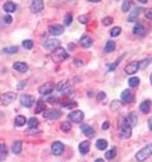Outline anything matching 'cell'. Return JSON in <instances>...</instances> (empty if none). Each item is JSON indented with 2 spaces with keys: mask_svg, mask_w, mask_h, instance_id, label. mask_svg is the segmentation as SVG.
I'll return each instance as SVG.
<instances>
[{
  "mask_svg": "<svg viewBox=\"0 0 152 162\" xmlns=\"http://www.w3.org/2000/svg\"><path fill=\"white\" fill-rule=\"evenodd\" d=\"M51 57H52L53 61H56V62H62V61H65V60L69 58V53L66 52V50L61 48V47H57L56 50L52 51Z\"/></svg>",
  "mask_w": 152,
  "mask_h": 162,
  "instance_id": "6da1fadb",
  "label": "cell"
},
{
  "mask_svg": "<svg viewBox=\"0 0 152 162\" xmlns=\"http://www.w3.org/2000/svg\"><path fill=\"white\" fill-rule=\"evenodd\" d=\"M151 156H152V145L144 147L142 149H139V151L137 152V154H136V160L138 162H143L147 158H150Z\"/></svg>",
  "mask_w": 152,
  "mask_h": 162,
  "instance_id": "7a4b0ae2",
  "label": "cell"
},
{
  "mask_svg": "<svg viewBox=\"0 0 152 162\" xmlns=\"http://www.w3.org/2000/svg\"><path fill=\"white\" fill-rule=\"evenodd\" d=\"M17 99V93H4L0 96V105H9Z\"/></svg>",
  "mask_w": 152,
  "mask_h": 162,
  "instance_id": "3957f363",
  "label": "cell"
},
{
  "mask_svg": "<svg viewBox=\"0 0 152 162\" xmlns=\"http://www.w3.org/2000/svg\"><path fill=\"white\" fill-rule=\"evenodd\" d=\"M119 136H120L122 138H124V139H127V138H129V137L132 136V127H131L128 123H127V121L122 123Z\"/></svg>",
  "mask_w": 152,
  "mask_h": 162,
  "instance_id": "277c9868",
  "label": "cell"
},
{
  "mask_svg": "<svg viewBox=\"0 0 152 162\" xmlns=\"http://www.w3.org/2000/svg\"><path fill=\"white\" fill-rule=\"evenodd\" d=\"M20 104L23 106H26V108H30L33 104H34V101H36V98L33 96V95H28V94H23L20 95Z\"/></svg>",
  "mask_w": 152,
  "mask_h": 162,
  "instance_id": "5b68a950",
  "label": "cell"
},
{
  "mask_svg": "<svg viewBox=\"0 0 152 162\" xmlns=\"http://www.w3.org/2000/svg\"><path fill=\"white\" fill-rule=\"evenodd\" d=\"M62 115V113L57 109H50V110H45L43 113V118L45 119H50V121H53V119H58Z\"/></svg>",
  "mask_w": 152,
  "mask_h": 162,
  "instance_id": "8992f818",
  "label": "cell"
},
{
  "mask_svg": "<svg viewBox=\"0 0 152 162\" xmlns=\"http://www.w3.org/2000/svg\"><path fill=\"white\" fill-rule=\"evenodd\" d=\"M84 119V113L81 110H74L69 114V121L74 123H80Z\"/></svg>",
  "mask_w": 152,
  "mask_h": 162,
  "instance_id": "52a82bcc",
  "label": "cell"
},
{
  "mask_svg": "<svg viewBox=\"0 0 152 162\" xmlns=\"http://www.w3.org/2000/svg\"><path fill=\"white\" fill-rule=\"evenodd\" d=\"M53 89H54V84L53 82H46V84H43V85L39 86L38 91H39L41 95H48V94H51L53 91Z\"/></svg>",
  "mask_w": 152,
  "mask_h": 162,
  "instance_id": "ba28073f",
  "label": "cell"
},
{
  "mask_svg": "<svg viewBox=\"0 0 152 162\" xmlns=\"http://www.w3.org/2000/svg\"><path fill=\"white\" fill-rule=\"evenodd\" d=\"M64 31H65V28L61 24H51L48 27V33L54 35V37H56V35H61L64 33Z\"/></svg>",
  "mask_w": 152,
  "mask_h": 162,
  "instance_id": "9c48e42d",
  "label": "cell"
},
{
  "mask_svg": "<svg viewBox=\"0 0 152 162\" xmlns=\"http://www.w3.org/2000/svg\"><path fill=\"white\" fill-rule=\"evenodd\" d=\"M138 69H139V62H138V61H132V62H129L128 65L126 66L124 71H126V74L133 75V74H136V72H137Z\"/></svg>",
  "mask_w": 152,
  "mask_h": 162,
  "instance_id": "30bf717a",
  "label": "cell"
},
{
  "mask_svg": "<svg viewBox=\"0 0 152 162\" xmlns=\"http://www.w3.org/2000/svg\"><path fill=\"white\" fill-rule=\"evenodd\" d=\"M64 149H65V146H64V143H61V142H53L52 143V147H51V151L54 156H60V154H62L64 153Z\"/></svg>",
  "mask_w": 152,
  "mask_h": 162,
  "instance_id": "8fae6325",
  "label": "cell"
},
{
  "mask_svg": "<svg viewBox=\"0 0 152 162\" xmlns=\"http://www.w3.org/2000/svg\"><path fill=\"white\" fill-rule=\"evenodd\" d=\"M41 10H43V0H32L30 11L32 13H39Z\"/></svg>",
  "mask_w": 152,
  "mask_h": 162,
  "instance_id": "7c38bea8",
  "label": "cell"
},
{
  "mask_svg": "<svg viewBox=\"0 0 152 162\" xmlns=\"http://www.w3.org/2000/svg\"><path fill=\"white\" fill-rule=\"evenodd\" d=\"M61 44V42L56 38H53V39H46V43H45V47L47 50H50V51H53V50H56L57 47H60Z\"/></svg>",
  "mask_w": 152,
  "mask_h": 162,
  "instance_id": "4fadbf2b",
  "label": "cell"
},
{
  "mask_svg": "<svg viewBox=\"0 0 152 162\" xmlns=\"http://www.w3.org/2000/svg\"><path fill=\"white\" fill-rule=\"evenodd\" d=\"M120 99H122V101H124V103H132V101L135 100V96H133L132 91L128 89V90H124V91L122 93Z\"/></svg>",
  "mask_w": 152,
  "mask_h": 162,
  "instance_id": "5bb4252c",
  "label": "cell"
},
{
  "mask_svg": "<svg viewBox=\"0 0 152 162\" xmlns=\"http://www.w3.org/2000/svg\"><path fill=\"white\" fill-rule=\"evenodd\" d=\"M80 46L82 48H89V47L93 46V38L89 37V35H82L80 38Z\"/></svg>",
  "mask_w": 152,
  "mask_h": 162,
  "instance_id": "9a60e30c",
  "label": "cell"
},
{
  "mask_svg": "<svg viewBox=\"0 0 152 162\" xmlns=\"http://www.w3.org/2000/svg\"><path fill=\"white\" fill-rule=\"evenodd\" d=\"M127 123H128L131 127H136L137 123H138V117H137V114L135 112H131L128 114V117H127Z\"/></svg>",
  "mask_w": 152,
  "mask_h": 162,
  "instance_id": "2e32d148",
  "label": "cell"
},
{
  "mask_svg": "<svg viewBox=\"0 0 152 162\" xmlns=\"http://www.w3.org/2000/svg\"><path fill=\"white\" fill-rule=\"evenodd\" d=\"M13 69L15 71H18V72H27L28 71V65L27 63H24V62H15L13 65Z\"/></svg>",
  "mask_w": 152,
  "mask_h": 162,
  "instance_id": "e0dca14e",
  "label": "cell"
},
{
  "mask_svg": "<svg viewBox=\"0 0 152 162\" xmlns=\"http://www.w3.org/2000/svg\"><path fill=\"white\" fill-rule=\"evenodd\" d=\"M81 132L85 134V136H88V137H94V129L90 127L89 124H81Z\"/></svg>",
  "mask_w": 152,
  "mask_h": 162,
  "instance_id": "ac0fdd59",
  "label": "cell"
},
{
  "mask_svg": "<svg viewBox=\"0 0 152 162\" xmlns=\"http://www.w3.org/2000/svg\"><path fill=\"white\" fill-rule=\"evenodd\" d=\"M139 110L142 113H148L151 110V100H143L141 104H139Z\"/></svg>",
  "mask_w": 152,
  "mask_h": 162,
  "instance_id": "d6986e66",
  "label": "cell"
},
{
  "mask_svg": "<svg viewBox=\"0 0 152 162\" xmlns=\"http://www.w3.org/2000/svg\"><path fill=\"white\" fill-rule=\"evenodd\" d=\"M90 149V142L89 141H84L80 143V146H79V151H80L81 154H86Z\"/></svg>",
  "mask_w": 152,
  "mask_h": 162,
  "instance_id": "ffe728a7",
  "label": "cell"
},
{
  "mask_svg": "<svg viewBox=\"0 0 152 162\" xmlns=\"http://www.w3.org/2000/svg\"><path fill=\"white\" fill-rule=\"evenodd\" d=\"M3 8H4V10L7 11V13L10 14V13H14V11L17 10V5H15L13 2H7V3L4 4Z\"/></svg>",
  "mask_w": 152,
  "mask_h": 162,
  "instance_id": "44dd1931",
  "label": "cell"
},
{
  "mask_svg": "<svg viewBox=\"0 0 152 162\" xmlns=\"http://www.w3.org/2000/svg\"><path fill=\"white\" fill-rule=\"evenodd\" d=\"M7 157H8V148L4 143H0V162L5 161Z\"/></svg>",
  "mask_w": 152,
  "mask_h": 162,
  "instance_id": "7402d4cb",
  "label": "cell"
},
{
  "mask_svg": "<svg viewBox=\"0 0 152 162\" xmlns=\"http://www.w3.org/2000/svg\"><path fill=\"white\" fill-rule=\"evenodd\" d=\"M56 89L58 90L60 93H66V91H69V82L67 81H60L58 84H57V86H56Z\"/></svg>",
  "mask_w": 152,
  "mask_h": 162,
  "instance_id": "603a6c76",
  "label": "cell"
},
{
  "mask_svg": "<svg viewBox=\"0 0 152 162\" xmlns=\"http://www.w3.org/2000/svg\"><path fill=\"white\" fill-rule=\"evenodd\" d=\"M133 33L137 34V35H144L146 34V28L142 24L137 23V24L135 26V28H133Z\"/></svg>",
  "mask_w": 152,
  "mask_h": 162,
  "instance_id": "cb8c5ba5",
  "label": "cell"
},
{
  "mask_svg": "<svg viewBox=\"0 0 152 162\" xmlns=\"http://www.w3.org/2000/svg\"><path fill=\"white\" fill-rule=\"evenodd\" d=\"M124 56H126V55H122V56H120V57H119V58H118L115 62H113L112 65H108V72H113V71H114V70H115V69H117L118 66H119L120 61L124 58Z\"/></svg>",
  "mask_w": 152,
  "mask_h": 162,
  "instance_id": "d4e9b609",
  "label": "cell"
},
{
  "mask_svg": "<svg viewBox=\"0 0 152 162\" xmlns=\"http://www.w3.org/2000/svg\"><path fill=\"white\" fill-rule=\"evenodd\" d=\"M22 148H23V143L22 141H15L13 143V153L14 154H19L22 152Z\"/></svg>",
  "mask_w": 152,
  "mask_h": 162,
  "instance_id": "484cf974",
  "label": "cell"
},
{
  "mask_svg": "<svg viewBox=\"0 0 152 162\" xmlns=\"http://www.w3.org/2000/svg\"><path fill=\"white\" fill-rule=\"evenodd\" d=\"M46 110V104L42 100L37 101V105H36V114H41Z\"/></svg>",
  "mask_w": 152,
  "mask_h": 162,
  "instance_id": "4316f807",
  "label": "cell"
},
{
  "mask_svg": "<svg viewBox=\"0 0 152 162\" xmlns=\"http://www.w3.org/2000/svg\"><path fill=\"white\" fill-rule=\"evenodd\" d=\"M108 147V141L107 139H98L96 141V148L100 149V151H104Z\"/></svg>",
  "mask_w": 152,
  "mask_h": 162,
  "instance_id": "83f0119b",
  "label": "cell"
},
{
  "mask_svg": "<svg viewBox=\"0 0 152 162\" xmlns=\"http://www.w3.org/2000/svg\"><path fill=\"white\" fill-rule=\"evenodd\" d=\"M14 122H15V125H18V127H23V125L27 123V119L24 115H18V117H15Z\"/></svg>",
  "mask_w": 152,
  "mask_h": 162,
  "instance_id": "f1b7e54d",
  "label": "cell"
},
{
  "mask_svg": "<svg viewBox=\"0 0 152 162\" xmlns=\"http://www.w3.org/2000/svg\"><path fill=\"white\" fill-rule=\"evenodd\" d=\"M114 50H115V42H114V41H108L107 44H105V47H104V51L108 52V53H110V52H113Z\"/></svg>",
  "mask_w": 152,
  "mask_h": 162,
  "instance_id": "f546056e",
  "label": "cell"
},
{
  "mask_svg": "<svg viewBox=\"0 0 152 162\" xmlns=\"http://www.w3.org/2000/svg\"><path fill=\"white\" fill-rule=\"evenodd\" d=\"M139 8H136L135 10L132 11V13L129 14V17H128V22H131V23H133V22H136L137 20V17H138V14H139Z\"/></svg>",
  "mask_w": 152,
  "mask_h": 162,
  "instance_id": "4dcf8cb0",
  "label": "cell"
},
{
  "mask_svg": "<svg viewBox=\"0 0 152 162\" xmlns=\"http://www.w3.org/2000/svg\"><path fill=\"white\" fill-rule=\"evenodd\" d=\"M115 154H117V148L113 147V148L109 149V151H107L105 157H107V160H112V158H114V156H115Z\"/></svg>",
  "mask_w": 152,
  "mask_h": 162,
  "instance_id": "1f68e13d",
  "label": "cell"
},
{
  "mask_svg": "<svg viewBox=\"0 0 152 162\" xmlns=\"http://www.w3.org/2000/svg\"><path fill=\"white\" fill-rule=\"evenodd\" d=\"M18 47L17 46H11V47H7V48H4L3 52L4 53H9V55H13V53H17L18 52Z\"/></svg>",
  "mask_w": 152,
  "mask_h": 162,
  "instance_id": "d6a6232c",
  "label": "cell"
},
{
  "mask_svg": "<svg viewBox=\"0 0 152 162\" xmlns=\"http://www.w3.org/2000/svg\"><path fill=\"white\" fill-rule=\"evenodd\" d=\"M131 5H132L131 0H124L123 4H122V10H123L124 13H127V11H129V9H131Z\"/></svg>",
  "mask_w": 152,
  "mask_h": 162,
  "instance_id": "836d02e7",
  "label": "cell"
},
{
  "mask_svg": "<svg viewBox=\"0 0 152 162\" xmlns=\"http://www.w3.org/2000/svg\"><path fill=\"white\" fill-rule=\"evenodd\" d=\"M128 84L131 87H137L139 85V79L138 77H131V79L128 80Z\"/></svg>",
  "mask_w": 152,
  "mask_h": 162,
  "instance_id": "e575fe53",
  "label": "cell"
},
{
  "mask_svg": "<svg viewBox=\"0 0 152 162\" xmlns=\"http://www.w3.org/2000/svg\"><path fill=\"white\" fill-rule=\"evenodd\" d=\"M28 127L29 128H36L38 125V119L37 118H30V119H28Z\"/></svg>",
  "mask_w": 152,
  "mask_h": 162,
  "instance_id": "d590c367",
  "label": "cell"
},
{
  "mask_svg": "<svg viewBox=\"0 0 152 162\" xmlns=\"http://www.w3.org/2000/svg\"><path fill=\"white\" fill-rule=\"evenodd\" d=\"M61 130H62V132H65V133H66V132H70L71 130V123L70 122H64L62 124H61Z\"/></svg>",
  "mask_w": 152,
  "mask_h": 162,
  "instance_id": "8d00e7d4",
  "label": "cell"
},
{
  "mask_svg": "<svg viewBox=\"0 0 152 162\" xmlns=\"http://www.w3.org/2000/svg\"><path fill=\"white\" fill-rule=\"evenodd\" d=\"M23 47L26 50H32L33 48V41H30V39L23 41Z\"/></svg>",
  "mask_w": 152,
  "mask_h": 162,
  "instance_id": "74e56055",
  "label": "cell"
},
{
  "mask_svg": "<svg viewBox=\"0 0 152 162\" xmlns=\"http://www.w3.org/2000/svg\"><path fill=\"white\" fill-rule=\"evenodd\" d=\"M122 32V28L120 27H114L112 31H110V35L112 37H117V35H119Z\"/></svg>",
  "mask_w": 152,
  "mask_h": 162,
  "instance_id": "f35d334b",
  "label": "cell"
},
{
  "mask_svg": "<svg viewBox=\"0 0 152 162\" xmlns=\"http://www.w3.org/2000/svg\"><path fill=\"white\" fill-rule=\"evenodd\" d=\"M101 23H103V26H110L112 23H113V18L112 17H105V18H103V20H101Z\"/></svg>",
  "mask_w": 152,
  "mask_h": 162,
  "instance_id": "ab89813d",
  "label": "cell"
},
{
  "mask_svg": "<svg viewBox=\"0 0 152 162\" xmlns=\"http://www.w3.org/2000/svg\"><path fill=\"white\" fill-rule=\"evenodd\" d=\"M150 63H151V60L150 58H144L142 62H139V69H146Z\"/></svg>",
  "mask_w": 152,
  "mask_h": 162,
  "instance_id": "60d3db41",
  "label": "cell"
},
{
  "mask_svg": "<svg viewBox=\"0 0 152 162\" xmlns=\"http://www.w3.org/2000/svg\"><path fill=\"white\" fill-rule=\"evenodd\" d=\"M64 23L66 26H70L71 23H72V14L71 13H67L66 14V17H65V20H64Z\"/></svg>",
  "mask_w": 152,
  "mask_h": 162,
  "instance_id": "b9f144b4",
  "label": "cell"
},
{
  "mask_svg": "<svg viewBox=\"0 0 152 162\" xmlns=\"http://www.w3.org/2000/svg\"><path fill=\"white\" fill-rule=\"evenodd\" d=\"M79 22L82 23V24H86L89 22V15H80L79 17Z\"/></svg>",
  "mask_w": 152,
  "mask_h": 162,
  "instance_id": "7bdbcfd3",
  "label": "cell"
},
{
  "mask_svg": "<svg viewBox=\"0 0 152 162\" xmlns=\"http://www.w3.org/2000/svg\"><path fill=\"white\" fill-rule=\"evenodd\" d=\"M144 17L147 18V19H152V8L144 10Z\"/></svg>",
  "mask_w": 152,
  "mask_h": 162,
  "instance_id": "ee69618b",
  "label": "cell"
},
{
  "mask_svg": "<svg viewBox=\"0 0 152 162\" xmlns=\"http://www.w3.org/2000/svg\"><path fill=\"white\" fill-rule=\"evenodd\" d=\"M105 98H107V94H105L104 91H100L98 95H96V100H100V101H101V100H104Z\"/></svg>",
  "mask_w": 152,
  "mask_h": 162,
  "instance_id": "f6af8a7d",
  "label": "cell"
},
{
  "mask_svg": "<svg viewBox=\"0 0 152 162\" xmlns=\"http://www.w3.org/2000/svg\"><path fill=\"white\" fill-rule=\"evenodd\" d=\"M11 22H13V18L10 15H5L4 17V23L5 24H11Z\"/></svg>",
  "mask_w": 152,
  "mask_h": 162,
  "instance_id": "bcb514c9",
  "label": "cell"
},
{
  "mask_svg": "<svg viewBox=\"0 0 152 162\" xmlns=\"http://www.w3.org/2000/svg\"><path fill=\"white\" fill-rule=\"evenodd\" d=\"M115 108H117V109H119V108H120V103H119V101H117V100H114L112 103V109L114 110Z\"/></svg>",
  "mask_w": 152,
  "mask_h": 162,
  "instance_id": "7dc6e473",
  "label": "cell"
},
{
  "mask_svg": "<svg viewBox=\"0 0 152 162\" xmlns=\"http://www.w3.org/2000/svg\"><path fill=\"white\" fill-rule=\"evenodd\" d=\"M109 127H110V123H109L108 121H107V122H104V123H103V125H101V128L104 129V130H107Z\"/></svg>",
  "mask_w": 152,
  "mask_h": 162,
  "instance_id": "c3c4849f",
  "label": "cell"
},
{
  "mask_svg": "<svg viewBox=\"0 0 152 162\" xmlns=\"http://www.w3.org/2000/svg\"><path fill=\"white\" fill-rule=\"evenodd\" d=\"M76 105V103L74 101V103H70V104H62V106H65V108H72V106H75Z\"/></svg>",
  "mask_w": 152,
  "mask_h": 162,
  "instance_id": "681fc988",
  "label": "cell"
},
{
  "mask_svg": "<svg viewBox=\"0 0 152 162\" xmlns=\"http://www.w3.org/2000/svg\"><path fill=\"white\" fill-rule=\"evenodd\" d=\"M24 86H27V81H23L22 84H19V85H18V89L20 90V89H23Z\"/></svg>",
  "mask_w": 152,
  "mask_h": 162,
  "instance_id": "f907efd6",
  "label": "cell"
},
{
  "mask_svg": "<svg viewBox=\"0 0 152 162\" xmlns=\"http://www.w3.org/2000/svg\"><path fill=\"white\" fill-rule=\"evenodd\" d=\"M39 132H41V130H32V129H29L28 133H29V134H34V133H39Z\"/></svg>",
  "mask_w": 152,
  "mask_h": 162,
  "instance_id": "816d5d0a",
  "label": "cell"
},
{
  "mask_svg": "<svg viewBox=\"0 0 152 162\" xmlns=\"http://www.w3.org/2000/svg\"><path fill=\"white\" fill-rule=\"evenodd\" d=\"M56 100H57V98H50V99H48V101H50V103H56Z\"/></svg>",
  "mask_w": 152,
  "mask_h": 162,
  "instance_id": "f5cc1de1",
  "label": "cell"
},
{
  "mask_svg": "<svg viewBox=\"0 0 152 162\" xmlns=\"http://www.w3.org/2000/svg\"><path fill=\"white\" fill-rule=\"evenodd\" d=\"M88 2H91V3H99L100 0H88Z\"/></svg>",
  "mask_w": 152,
  "mask_h": 162,
  "instance_id": "db71d44e",
  "label": "cell"
},
{
  "mask_svg": "<svg viewBox=\"0 0 152 162\" xmlns=\"http://www.w3.org/2000/svg\"><path fill=\"white\" fill-rule=\"evenodd\" d=\"M95 162H104V160H103V158H98V160H95Z\"/></svg>",
  "mask_w": 152,
  "mask_h": 162,
  "instance_id": "11a10c76",
  "label": "cell"
},
{
  "mask_svg": "<svg viewBox=\"0 0 152 162\" xmlns=\"http://www.w3.org/2000/svg\"><path fill=\"white\" fill-rule=\"evenodd\" d=\"M148 124H150V128H151V130H152V118L150 119V123H148Z\"/></svg>",
  "mask_w": 152,
  "mask_h": 162,
  "instance_id": "9f6ffc18",
  "label": "cell"
},
{
  "mask_svg": "<svg viewBox=\"0 0 152 162\" xmlns=\"http://www.w3.org/2000/svg\"><path fill=\"white\" fill-rule=\"evenodd\" d=\"M138 2H139V3H147L148 0H138Z\"/></svg>",
  "mask_w": 152,
  "mask_h": 162,
  "instance_id": "6f0895ef",
  "label": "cell"
},
{
  "mask_svg": "<svg viewBox=\"0 0 152 162\" xmlns=\"http://www.w3.org/2000/svg\"><path fill=\"white\" fill-rule=\"evenodd\" d=\"M150 81H151V84H152V74H151V76H150Z\"/></svg>",
  "mask_w": 152,
  "mask_h": 162,
  "instance_id": "680465c9",
  "label": "cell"
}]
</instances>
